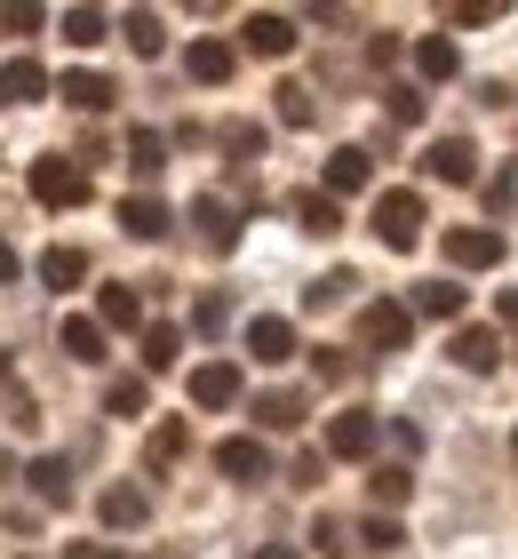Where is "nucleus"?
<instances>
[{"instance_id":"cd10ccee","label":"nucleus","mask_w":518,"mask_h":559,"mask_svg":"<svg viewBox=\"0 0 518 559\" xmlns=\"http://www.w3.org/2000/svg\"><path fill=\"white\" fill-rule=\"evenodd\" d=\"M184 352V328H144V368H176Z\"/></svg>"},{"instance_id":"393cba45","label":"nucleus","mask_w":518,"mask_h":559,"mask_svg":"<svg viewBox=\"0 0 518 559\" xmlns=\"http://www.w3.org/2000/svg\"><path fill=\"white\" fill-rule=\"evenodd\" d=\"M192 224H200V240H207V248H231V209H224L216 192H200V209H192Z\"/></svg>"},{"instance_id":"412c9836","label":"nucleus","mask_w":518,"mask_h":559,"mask_svg":"<svg viewBox=\"0 0 518 559\" xmlns=\"http://www.w3.org/2000/svg\"><path fill=\"white\" fill-rule=\"evenodd\" d=\"M40 280H48V288H81V280H88V257H81V248H48V257H40Z\"/></svg>"},{"instance_id":"f704fd0d","label":"nucleus","mask_w":518,"mask_h":559,"mask_svg":"<svg viewBox=\"0 0 518 559\" xmlns=\"http://www.w3.org/2000/svg\"><path fill=\"white\" fill-rule=\"evenodd\" d=\"M368 544H375V551H399V520L375 512V520H368Z\"/></svg>"},{"instance_id":"0eeeda50","label":"nucleus","mask_w":518,"mask_h":559,"mask_svg":"<svg viewBox=\"0 0 518 559\" xmlns=\"http://www.w3.org/2000/svg\"><path fill=\"white\" fill-rule=\"evenodd\" d=\"M240 33H248V48H255V57H288V48H296V16H272V9H255V16L240 24Z\"/></svg>"},{"instance_id":"bb28decb","label":"nucleus","mask_w":518,"mask_h":559,"mask_svg":"<svg viewBox=\"0 0 518 559\" xmlns=\"http://www.w3.org/2000/svg\"><path fill=\"white\" fill-rule=\"evenodd\" d=\"M296 224H303V233H335V224H344V209H335L327 192H303V200H296Z\"/></svg>"},{"instance_id":"58836bf2","label":"nucleus","mask_w":518,"mask_h":559,"mask_svg":"<svg viewBox=\"0 0 518 559\" xmlns=\"http://www.w3.org/2000/svg\"><path fill=\"white\" fill-rule=\"evenodd\" d=\"M503 320H510V328H518V288H503Z\"/></svg>"},{"instance_id":"e433bc0d","label":"nucleus","mask_w":518,"mask_h":559,"mask_svg":"<svg viewBox=\"0 0 518 559\" xmlns=\"http://www.w3.org/2000/svg\"><path fill=\"white\" fill-rule=\"evenodd\" d=\"M0 280H16V248L9 240H0Z\"/></svg>"},{"instance_id":"2eb2a0df","label":"nucleus","mask_w":518,"mask_h":559,"mask_svg":"<svg viewBox=\"0 0 518 559\" xmlns=\"http://www.w3.org/2000/svg\"><path fill=\"white\" fill-rule=\"evenodd\" d=\"M455 40L447 33H423V40H414V72H423V81H455Z\"/></svg>"},{"instance_id":"ea45409f","label":"nucleus","mask_w":518,"mask_h":559,"mask_svg":"<svg viewBox=\"0 0 518 559\" xmlns=\"http://www.w3.org/2000/svg\"><path fill=\"white\" fill-rule=\"evenodd\" d=\"M0 376H9V352H0Z\"/></svg>"},{"instance_id":"c85d7f7f","label":"nucleus","mask_w":518,"mask_h":559,"mask_svg":"<svg viewBox=\"0 0 518 559\" xmlns=\"http://www.w3.org/2000/svg\"><path fill=\"white\" fill-rule=\"evenodd\" d=\"M64 352L72 360H104V328L96 320H64Z\"/></svg>"},{"instance_id":"9b49d317","label":"nucleus","mask_w":518,"mask_h":559,"mask_svg":"<svg viewBox=\"0 0 518 559\" xmlns=\"http://www.w3.org/2000/svg\"><path fill=\"white\" fill-rule=\"evenodd\" d=\"M216 472H224V479H264L272 455H264V440H224V448H216Z\"/></svg>"},{"instance_id":"1a4fd4ad","label":"nucleus","mask_w":518,"mask_h":559,"mask_svg":"<svg viewBox=\"0 0 518 559\" xmlns=\"http://www.w3.org/2000/svg\"><path fill=\"white\" fill-rule=\"evenodd\" d=\"M447 257L471 264V272H486V264H503V233H479V224H462V233H447Z\"/></svg>"},{"instance_id":"f257e3e1","label":"nucleus","mask_w":518,"mask_h":559,"mask_svg":"<svg viewBox=\"0 0 518 559\" xmlns=\"http://www.w3.org/2000/svg\"><path fill=\"white\" fill-rule=\"evenodd\" d=\"M33 200H40V209H81V200H88V168L48 152V160H33Z\"/></svg>"},{"instance_id":"f3484780","label":"nucleus","mask_w":518,"mask_h":559,"mask_svg":"<svg viewBox=\"0 0 518 559\" xmlns=\"http://www.w3.org/2000/svg\"><path fill=\"white\" fill-rule=\"evenodd\" d=\"M24 479H33V496H40V503H64V496H72V464H64V455H40V464L24 472Z\"/></svg>"},{"instance_id":"6ab92c4d","label":"nucleus","mask_w":518,"mask_h":559,"mask_svg":"<svg viewBox=\"0 0 518 559\" xmlns=\"http://www.w3.org/2000/svg\"><path fill=\"white\" fill-rule=\"evenodd\" d=\"M255 424H264V431H296L303 424V392H264V400H255Z\"/></svg>"},{"instance_id":"72a5a7b5","label":"nucleus","mask_w":518,"mask_h":559,"mask_svg":"<svg viewBox=\"0 0 518 559\" xmlns=\"http://www.w3.org/2000/svg\"><path fill=\"white\" fill-rule=\"evenodd\" d=\"M279 120H296V129H303V120H311V88H296V81L279 88Z\"/></svg>"},{"instance_id":"5701e85b","label":"nucleus","mask_w":518,"mask_h":559,"mask_svg":"<svg viewBox=\"0 0 518 559\" xmlns=\"http://www.w3.org/2000/svg\"><path fill=\"white\" fill-rule=\"evenodd\" d=\"M96 328H144V304H136V288H104V304H96Z\"/></svg>"},{"instance_id":"4468645a","label":"nucleus","mask_w":518,"mask_h":559,"mask_svg":"<svg viewBox=\"0 0 518 559\" xmlns=\"http://www.w3.org/2000/svg\"><path fill=\"white\" fill-rule=\"evenodd\" d=\"M48 88V72L33 57H16V64H0V105H33V96Z\"/></svg>"},{"instance_id":"f8f14e48","label":"nucleus","mask_w":518,"mask_h":559,"mask_svg":"<svg viewBox=\"0 0 518 559\" xmlns=\"http://www.w3.org/2000/svg\"><path fill=\"white\" fill-rule=\"evenodd\" d=\"M231 64H240V57H231L224 40H192V48H184V72H192V81H207V88L231 81Z\"/></svg>"},{"instance_id":"4c0bfd02","label":"nucleus","mask_w":518,"mask_h":559,"mask_svg":"<svg viewBox=\"0 0 518 559\" xmlns=\"http://www.w3.org/2000/svg\"><path fill=\"white\" fill-rule=\"evenodd\" d=\"M255 559H303V551H288V544H264V551H255Z\"/></svg>"},{"instance_id":"c9c22d12","label":"nucleus","mask_w":518,"mask_h":559,"mask_svg":"<svg viewBox=\"0 0 518 559\" xmlns=\"http://www.w3.org/2000/svg\"><path fill=\"white\" fill-rule=\"evenodd\" d=\"M64 559H112V551H104V544H72Z\"/></svg>"},{"instance_id":"6e6552de","label":"nucleus","mask_w":518,"mask_h":559,"mask_svg":"<svg viewBox=\"0 0 518 559\" xmlns=\"http://www.w3.org/2000/svg\"><path fill=\"white\" fill-rule=\"evenodd\" d=\"M192 400H200V408H231V400H240V368H231V360L192 368Z\"/></svg>"},{"instance_id":"aec40b11","label":"nucleus","mask_w":518,"mask_h":559,"mask_svg":"<svg viewBox=\"0 0 518 559\" xmlns=\"http://www.w3.org/2000/svg\"><path fill=\"white\" fill-rule=\"evenodd\" d=\"M120 224H128V233H136V240H160L168 233V209H160V200H120Z\"/></svg>"},{"instance_id":"7ed1b4c3","label":"nucleus","mask_w":518,"mask_h":559,"mask_svg":"<svg viewBox=\"0 0 518 559\" xmlns=\"http://www.w3.org/2000/svg\"><path fill=\"white\" fill-rule=\"evenodd\" d=\"M407 336H414V312H407V304H368V312H359V344L407 352Z\"/></svg>"},{"instance_id":"7c9ffc66","label":"nucleus","mask_w":518,"mask_h":559,"mask_svg":"<svg viewBox=\"0 0 518 559\" xmlns=\"http://www.w3.org/2000/svg\"><path fill=\"white\" fill-rule=\"evenodd\" d=\"M184 448H192V431H184V424H160V431H152V464H160V472H168Z\"/></svg>"},{"instance_id":"473e14b6","label":"nucleus","mask_w":518,"mask_h":559,"mask_svg":"<svg viewBox=\"0 0 518 559\" xmlns=\"http://www.w3.org/2000/svg\"><path fill=\"white\" fill-rule=\"evenodd\" d=\"M368 488H375V503H383V512H391V503H407V496H414V479H407V472H375Z\"/></svg>"},{"instance_id":"a19ab883","label":"nucleus","mask_w":518,"mask_h":559,"mask_svg":"<svg viewBox=\"0 0 518 559\" xmlns=\"http://www.w3.org/2000/svg\"><path fill=\"white\" fill-rule=\"evenodd\" d=\"M0 472H9V455H0Z\"/></svg>"},{"instance_id":"dca6fc26","label":"nucleus","mask_w":518,"mask_h":559,"mask_svg":"<svg viewBox=\"0 0 518 559\" xmlns=\"http://www.w3.org/2000/svg\"><path fill=\"white\" fill-rule=\"evenodd\" d=\"M112 81H104V72H64V105H81V112H104V105H112Z\"/></svg>"},{"instance_id":"a211bd4d","label":"nucleus","mask_w":518,"mask_h":559,"mask_svg":"<svg viewBox=\"0 0 518 559\" xmlns=\"http://www.w3.org/2000/svg\"><path fill=\"white\" fill-rule=\"evenodd\" d=\"M455 360H462V368H486V376H495V360H503L495 328H462V336H455Z\"/></svg>"},{"instance_id":"39448f33","label":"nucleus","mask_w":518,"mask_h":559,"mask_svg":"<svg viewBox=\"0 0 518 559\" xmlns=\"http://www.w3.org/2000/svg\"><path fill=\"white\" fill-rule=\"evenodd\" d=\"M327 455H375V416L368 408H344L327 424Z\"/></svg>"},{"instance_id":"2f4dec72","label":"nucleus","mask_w":518,"mask_h":559,"mask_svg":"<svg viewBox=\"0 0 518 559\" xmlns=\"http://www.w3.org/2000/svg\"><path fill=\"white\" fill-rule=\"evenodd\" d=\"M104 408L112 416H144V376H120V384L104 392Z\"/></svg>"},{"instance_id":"4be33fe9","label":"nucleus","mask_w":518,"mask_h":559,"mask_svg":"<svg viewBox=\"0 0 518 559\" xmlns=\"http://www.w3.org/2000/svg\"><path fill=\"white\" fill-rule=\"evenodd\" d=\"M414 312H431V320H462V288H455V280H423V288H414Z\"/></svg>"},{"instance_id":"20e7f679","label":"nucleus","mask_w":518,"mask_h":559,"mask_svg":"<svg viewBox=\"0 0 518 559\" xmlns=\"http://www.w3.org/2000/svg\"><path fill=\"white\" fill-rule=\"evenodd\" d=\"M248 352L264 368H279V360H296V320H279V312H264V320H248Z\"/></svg>"},{"instance_id":"9d476101","label":"nucleus","mask_w":518,"mask_h":559,"mask_svg":"<svg viewBox=\"0 0 518 559\" xmlns=\"http://www.w3.org/2000/svg\"><path fill=\"white\" fill-rule=\"evenodd\" d=\"M368 176H375V160H368L359 144H344V152L327 160V200H344V192H368Z\"/></svg>"},{"instance_id":"c756f323","label":"nucleus","mask_w":518,"mask_h":559,"mask_svg":"<svg viewBox=\"0 0 518 559\" xmlns=\"http://www.w3.org/2000/svg\"><path fill=\"white\" fill-rule=\"evenodd\" d=\"M64 40L72 48H96L104 40V9H64Z\"/></svg>"},{"instance_id":"f03ea898","label":"nucleus","mask_w":518,"mask_h":559,"mask_svg":"<svg viewBox=\"0 0 518 559\" xmlns=\"http://www.w3.org/2000/svg\"><path fill=\"white\" fill-rule=\"evenodd\" d=\"M375 240L383 248H414L423 240V192H383L375 200Z\"/></svg>"},{"instance_id":"423d86ee","label":"nucleus","mask_w":518,"mask_h":559,"mask_svg":"<svg viewBox=\"0 0 518 559\" xmlns=\"http://www.w3.org/2000/svg\"><path fill=\"white\" fill-rule=\"evenodd\" d=\"M423 160H431V176H438V185H471L479 152H471V136H438V144L423 152Z\"/></svg>"},{"instance_id":"a878e982","label":"nucleus","mask_w":518,"mask_h":559,"mask_svg":"<svg viewBox=\"0 0 518 559\" xmlns=\"http://www.w3.org/2000/svg\"><path fill=\"white\" fill-rule=\"evenodd\" d=\"M120 33H128V48H136V57H160V48H168V33H160V16H152V9H136Z\"/></svg>"},{"instance_id":"ddd939ff","label":"nucleus","mask_w":518,"mask_h":559,"mask_svg":"<svg viewBox=\"0 0 518 559\" xmlns=\"http://www.w3.org/2000/svg\"><path fill=\"white\" fill-rule=\"evenodd\" d=\"M144 512H152L144 488H104V496H96V520H104V527H144Z\"/></svg>"},{"instance_id":"b1692460","label":"nucleus","mask_w":518,"mask_h":559,"mask_svg":"<svg viewBox=\"0 0 518 559\" xmlns=\"http://www.w3.org/2000/svg\"><path fill=\"white\" fill-rule=\"evenodd\" d=\"M128 168H136V176H160V168H168V136H160V129H136V136H128Z\"/></svg>"}]
</instances>
